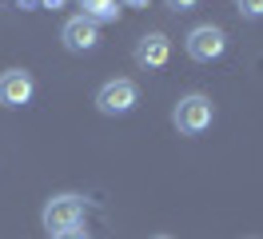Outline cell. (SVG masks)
Returning a JSON list of instances; mask_svg holds the SVG:
<instances>
[{"label": "cell", "instance_id": "14", "mask_svg": "<svg viewBox=\"0 0 263 239\" xmlns=\"http://www.w3.org/2000/svg\"><path fill=\"white\" fill-rule=\"evenodd\" d=\"M20 4H36V0H20Z\"/></svg>", "mask_w": 263, "mask_h": 239}, {"label": "cell", "instance_id": "16", "mask_svg": "<svg viewBox=\"0 0 263 239\" xmlns=\"http://www.w3.org/2000/svg\"><path fill=\"white\" fill-rule=\"evenodd\" d=\"M0 4H4V0H0Z\"/></svg>", "mask_w": 263, "mask_h": 239}, {"label": "cell", "instance_id": "11", "mask_svg": "<svg viewBox=\"0 0 263 239\" xmlns=\"http://www.w3.org/2000/svg\"><path fill=\"white\" fill-rule=\"evenodd\" d=\"M52 239H92L88 231H80V227H72V231H56Z\"/></svg>", "mask_w": 263, "mask_h": 239}, {"label": "cell", "instance_id": "13", "mask_svg": "<svg viewBox=\"0 0 263 239\" xmlns=\"http://www.w3.org/2000/svg\"><path fill=\"white\" fill-rule=\"evenodd\" d=\"M124 4H132V8H144V4H148V0H124Z\"/></svg>", "mask_w": 263, "mask_h": 239}, {"label": "cell", "instance_id": "2", "mask_svg": "<svg viewBox=\"0 0 263 239\" xmlns=\"http://www.w3.org/2000/svg\"><path fill=\"white\" fill-rule=\"evenodd\" d=\"M215 120V108L212 100L203 92H187L176 100V108H172V124H176V132H183V136H199V132H208Z\"/></svg>", "mask_w": 263, "mask_h": 239}, {"label": "cell", "instance_id": "10", "mask_svg": "<svg viewBox=\"0 0 263 239\" xmlns=\"http://www.w3.org/2000/svg\"><path fill=\"white\" fill-rule=\"evenodd\" d=\"M196 4H199V0H167V8H172V12H192Z\"/></svg>", "mask_w": 263, "mask_h": 239}, {"label": "cell", "instance_id": "8", "mask_svg": "<svg viewBox=\"0 0 263 239\" xmlns=\"http://www.w3.org/2000/svg\"><path fill=\"white\" fill-rule=\"evenodd\" d=\"M80 16H88L92 24H104V20H116L120 16V4L116 0H80Z\"/></svg>", "mask_w": 263, "mask_h": 239}, {"label": "cell", "instance_id": "15", "mask_svg": "<svg viewBox=\"0 0 263 239\" xmlns=\"http://www.w3.org/2000/svg\"><path fill=\"white\" fill-rule=\"evenodd\" d=\"M156 239H172V235H156Z\"/></svg>", "mask_w": 263, "mask_h": 239}, {"label": "cell", "instance_id": "1", "mask_svg": "<svg viewBox=\"0 0 263 239\" xmlns=\"http://www.w3.org/2000/svg\"><path fill=\"white\" fill-rule=\"evenodd\" d=\"M84 215H88V199L76 195V191H64V195H52L44 211H40V223H44V231L56 235V231H72V227H80Z\"/></svg>", "mask_w": 263, "mask_h": 239}, {"label": "cell", "instance_id": "12", "mask_svg": "<svg viewBox=\"0 0 263 239\" xmlns=\"http://www.w3.org/2000/svg\"><path fill=\"white\" fill-rule=\"evenodd\" d=\"M40 4H44V8H60L64 0H40Z\"/></svg>", "mask_w": 263, "mask_h": 239}, {"label": "cell", "instance_id": "3", "mask_svg": "<svg viewBox=\"0 0 263 239\" xmlns=\"http://www.w3.org/2000/svg\"><path fill=\"white\" fill-rule=\"evenodd\" d=\"M183 52L196 64H212L228 52V32L219 28V24H196V28L183 36Z\"/></svg>", "mask_w": 263, "mask_h": 239}, {"label": "cell", "instance_id": "7", "mask_svg": "<svg viewBox=\"0 0 263 239\" xmlns=\"http://www.w3.org/2000/svg\"><path fill=\"white\" fill-rule=\"evenodd\" d=\"M60 40H64L68 52H92L100 44V24H92L88 16H72L60 28Z\"/></svg>", "mask_w": 263, "mask_h": 239}, {"label": "cell", "instance_id": "5", "mask_svg": "<svg viewBox=\"0 0 263 239\" xmlns=\"http://www.w3.org/2000/svg\"><path fill=\"white\" fill-rule=\"evenodd\" d=\"M32 96H36L32 72H24V68L0 72V108H24V104H32Z\"/></svg>", "mask_w": 263, "mask_h": 239}, {"label": "cell", "instance_id": "6", "mask_svg": "<svg viewBox=\"0 0 263 239\" xmlns=\"http://www.w3.org/2000/svg\"><path fill=\"white\" fill-rule=\"evenodd\" d=\"M172 60V40H167L164 32H144L140 40H136V64L152 72V68H164Z\"/></svg>", "mask_w": 263, "mask_h": 239}, {"label": "cell", "instance_id": "4", "mask_svg": "<svg viewBox=\"0 0 263 239\" xmlns=\"http://www.w3.org/2000/svg\"><path fill=\"white\" fill-rule=\"evenodd\" d=\"M140 104V88H136V80H108L104 88L96 92V108L104 116H128L132 108Z\"/></svg>", "mask_w": 263, "mask_h": 239}, {"label": "cell", "instance_id": "9", "mask_svg": "<svg viewBox=\"0 0 263 239\" xmlns=\"http://www.w3.org/2000/svg\"><path fill=\"white\" fill-rule=\"evenodd\" d=\"M235 12L243 20H263V0H235Z\"/></svg>", "mask_w": 263, "mask_h": 239}]
</instances>
